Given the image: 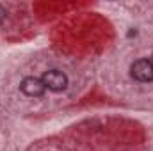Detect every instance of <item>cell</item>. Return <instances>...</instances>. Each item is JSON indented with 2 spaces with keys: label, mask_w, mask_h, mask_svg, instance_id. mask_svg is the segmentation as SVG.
Instances as JSON below:
<instances>
[{
  "label": "cell",
  "mask_w": 153,
  "mask_h": 151,
  "mask_svg": "<svg viewBox=\"0 0 153 151\" xmlns=\"http://www.w3.org/2000/svg\"><path fill=\"white\" fill-rule=\"evenodd\" d=\"M41 82L48 91H53V93H61V91H64L68 87V76L62 71H59V70L45 71L43 76H41Z\"/></svg>",
  "instance_id": "cell-1"
},
{
  "label": "cell",
  "mask_w": 153,
  "mask_h": 151,
  "mask_svg": "<svg viewBox=\"0 0 153 151\" xmlns=\"http://www.w3.org/2000/svg\"><path fill=\"white\" fill-rule=\"evenodd\" d=\"M130 75L137 82H152L153 80V62L148 59H139L130 66Z\"/></svg>",
  "instance_id": "cell-2"
},
{
  "label": "cell",
  "mask_w": 153,
  "mask_h": 151,
  "mask_svg": "<svg viewBox=\"0 0 153 151\" xmlns=\"http://www.w3.org/2000/svg\"><path fill=\"white\" fill-rule=\"evenodd\" d=\"M20 89L29 98H41L46 93V87L43 85L41 78H36V76H25L20 82Z\"/></svg>",
  "instance_id": "cell-3"
},
{
  "label": "cell",
  "mask_w": 153,
  "mask_h": 151,
  "mask_svg": "<svg viewBox=\"0 0 153 151\" xmlns=\"http://www.w3.org/2000/svg\"><path fill=\"white\" fill-rule=\"evenodd\" d=\"M4 20H5V11H4V9L0 7V23H2Z\"/></svg>",
  "instance_id": "cell-4"
},
{
  "label": "cell",
  "mask_w": 153,
  "mask_h": 151,
  "mask_svg": "<svg viewBox=\"0 0 153 151\" xmlns=\"http://www.w3.org/2000/svg\"><path fill=\"white\" fill-rule=\"evenodd\" d=\"M152 62H153V55H152Z\"/></svg>",
  "instance_id": "cell-5"
}]
</instances>
